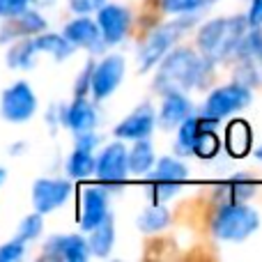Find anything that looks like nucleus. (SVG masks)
I'll return each mask as SVG.
<instances>
[{
    "label": "nucleus",
    "mask_w": 262,
    "mask_h": 262,
    "mask_svg": "<svg viewBox=\"0 0 262 262\" xmlns=\"http://www.w3.org/2000/svg\"><path fill=\"white\" fill-rule=\"evenodd\" d=\"M157 64L159 67L152 88L161 95L198 90L212 76V60L189 46H172Z\"/></svg>",
    "instance_id": "f257e3e1"
},
{
    "label": "nucleus",
    "mask_w": 262,
    "mask_h": 262,
    "mask_svg": "<svg viewBox=\"0 0 262 262\" xmlns=\"http://www.w3.org/2000/svg\"><path fill=\"white\" fill-rule=\"evenodd\" d=\"M246 28H249V21H246V16H239V14L237 16H219L203 23L198 35H195L198 53L212 60V62L228 60L235 53V46Z\"/></svg>",
    "instance_id": "f03ea898"
},
{
    "label": "nucleus",
    "mask_w": 262,
    "mask_h": 262,
    "mask_svg": "<svg viewBox=\"0 0 262 262\" xmlns=\"http://www.w3.org/2000/svg\"><path fill=\"white\" fill-rule=\"evenodd\" d=\"M260 228V214L246 203H223L212 219V235L219 242L239 244L255 235Z\"/></svg>",
    "instance_id": "7ed1b4c3"
},
{
    "label": "nucleus",
    "mask_w": 262,
    "mask_h": 262,
    "mask_svg": "<svg viewBox=\"0 0 262 262\" xmlns=\"http://www.w3.org/2000/svg\"><path fill=\"white\" fill-rule=\"evenodd\" d=\"M195 14H189V16H177L175 21H168V23H161L157 26L147 37L145 41L140 44L138 49V72H149L152 67H157V62L177 44L182 35L186 32V28L191 26V18Z\"/></svg>",
    "instance_id": "20e7f679"
},
{
    "label": "nucleus",
    "mask_w": 262,
    "mask_h": 262,
    "mask_svg": "<svg viewBox=\"0 0 262 262\" xmlns=\"http://www.w3.org/2000/svg\"><path fill=\"white\" fill-rule=\"evenodd\" d=\"M189 177V168L177 157H161L147 172V193L152 203H166L180 193V186Z\"/></svg>",
    "instance_id": "39448f33"
},
{
    "label": "nucleus",
    "mask_w": 262,
    "mask_h": 262,
    "mask_svg": "<svg viewBox=\"0 0 262 262\" xmlns=\"http://www.w3.org/2000/svg\"><path fill=\"white\" fill-rule=\"evenodd\" d=\"M251 95H253L251 88L239 81H232L221 88H214L207 95V99H205L203 115H207V118H212V120H223V118H228V115H235L251 104V99H253Z\"/></svg>",
    "instance_id": "423d86ee"
},
{
    "label": "nucleus",
    "mask_w": 262,
    "mask_h": 262,
    "mask_svg": "<svg viewBox=\"0 0 262 262\" xmlns=\"http://www.w3.org/2000/svg\"><path fill=\"white\" fill-rule=\"evenodd\" d=\"M37 95L28 81H16L9 88H5L0 97V118L5 122L23 124L30 122L37 113Z\"/></svg>",
    "instance_id": "0eeeda50"
},
{
    "label": "nucleus",
    "mask_w": 262,
    "mask_h": 262,
    "mask_svg": "<svg viewBox=\"0 0 262 262\" xmlns=\"http://www.w3.org/2000/svg\"><path fill=\"white\" fill-rule=\"evenodd\" d=\"M124 69H127V62H124L122 55L118 53H108L95 62L92 67V76H90V92L95 97V101H104L122 85L124 78Z\"/></svg>",
    "instance_id": "6e6552de"
},
{
    "label": "nucleus",
    "mask_w": 262,
    "mask_h": 262,
    "mask_svg": "<svg viewBox=\"0 0 262 262\" xmlns=\"http://www.w3.org/2000/svg\"><path fill=\"white\" fill-rule=\"evenodd\" d=\"M95 175L108 189L124 184L129 175V163H127V147L122 140L108 143L101 149L99 157H95Z\"/></svg>",
    "instance_id": "1a4fd4ad"
},
{
    "label": "nucleus",
    "mask_w": 262,
    "mask_h": 262,
    "mask_svg": "<svg viewBox=\"0 0 262 262\" xmlns=\"http://www.w3.org/2000/svg\"><path fill=\"white\" fill-rule=\"evenodd\" d=\"M74 193V186L64 177H39L32 184V207L39 214H51L64 207Z\"/></svg>",
    "instance_id": "9d476101"
},
{
    "label": "nucleus",
    "mask_w": 262,
    "mask_h": 262,
    "mask_svg": "<svg viewBox=\"0 0 262 262\" xmlns=\"http://www.w3.org/2000/svg\"><path fill=\"white\" fill-rule=\"evenodd\" d=\"M97 26L106 46H118L131 28V12L124 5L104 3L97 9Z\"/></svg>",
    "instance_id": "9b49d317"
},
{
    "label": "nucleus",
    "mask_w": 262,
    "mask_h": 262,
    "mask_svg": "<svg viewBox=\"0 0 262 262\" xmlns=\"http://www.w3.org/2000/svg\"><path fill=\"white\" fill-rule=\"evenodd\" d=\"M157 127V111L149 101H143L140 106H136L134 111L122 120L120 124H115L113 136L118 140H138V138H149Z\"/></svg>",
    "instance_id": "f8f14e48"
},
{
    "label": "nucleus",
    "mask_w": 262,
    "mask_h": 262,
    "mask_svg": "<svg viewBox=\"0 0 262 262\" xmlns=\"http://www.w3.org/2000/svg\"><path fill=\"white\" fill-rule=\"evenodd\" d=\"M62 35L67 37V41L74 49H85V51H90V53H101L106 46L97 21H92L88 14H78L74 21H69L67 26H64Z\"/></svg>",
    "instance_id": "ddd939ff"
},
{
    "label": "nucleus",
    "mask_w": 262,
    "mask_h": 262,
    "mask_svg": "<svg viewBox=\"0 0 262 262\" xmlns=\"http://www.w3.org/2000/svg\"><path fill=\"white\" fill-rule=\"evenodd\" d=\"M111 214L108 207V191L99 186H88L81 195V212H78V226L83 232H90L95 226H99Z\"/></svg>",
    "instance_id": "4468645a"
},
{
    "label": "nucleus",
    "mask_w": 262,
    "mask_h": 262,
    "mask_svg": "<svg viewBox=\"0 0 262 262\" xmlns=\"http://www.w3.org/2000/svg\"><path fill=\"white\" fill-rule=\"evenodd\" d=\"M44 255L64 262H85L90 258V246L83 235H53L46 239Z\"/></svg>",
    "instance_id": "2eb2a0df"
},
{
    "label": "nucleus",
    "mask_w": 262,
    "mask_h": 262,
    "mask_svg": "<svg viewBox=\"0 0 262 262\" xmlns=\"http://www.w3.org/2000/svg\"><path fill=\"white\" fill-rule=\"evenodd\" d=\"M49 28L46 18L41 16L37 9H23L18 16L7 18V23H3L0 28V44H9V41H16L18 37H35L39 32H44Z\"/></svg>",
    "instance_id": "dca6fc26"
},
{
    "label": "nucleus",
    "mask_w": 262,
    "mask_h": 262,
    "mask_svg": "<svg viewBox=\"0 0 262 262\" xmlns=\"http://www.w3.org/2000/svg\"><path fill=\"white\" fill-rule=\"evenodd\" d=\"M195 113L193 101L186 97V92H166L157 113V124L161 129H177V124L184 122L189 115Z\"/></svg>",
    "instance_id": "f3484780"
},
{
    "label": "nucleus",
    "mask_w": 262,
    "mask_h": 262,
    "mask_svg": "<svg viewBox=\"0 0 262 262\" xmlns=\"http://www.w3.org/2000/svg\"><path fill=\"white\" fill-rule=\"evenodd\" d=\"M97 122H99V111L88 97H74L72 104H67L62 111V127L74 134L95 129Z\"/></svg>",
    "instance_id": "a211bd4d"
},
{
    "label": "nucleus",
    "mask_w": 262,
    "mask_h": 262,
    "mask_svg": "<svg viewBox=\"0 0 262 262\" xmlns=\"http://www.w3.org/2000/svg\"><path fill=\"white\" fill-rule=\"evenodd\" d=\"M219 120H212L207 115H189L184 122L177 124V140H175V152L180 157H191L193 143L205 129H216Z\"/></svg>",
    "instance_id": "6ab92c4d"
},
{
    "label": "nucleus",
    "mask_w": 262,
    "mask_h": 262,
    "mask_svg": "<svg viewBox=\"0 0 262 262\" xmlns=\"http://www.w3.org/2000/svg\"><path fill=\"white\" fill-rule=\"evenodd\" d=\"M88 246H90V253L97 255V258H108L111 251L115 246V221L113 214L104 219L99 226H95L90 230V237H88Z\"/></svg>",
    "instance_id": "aec40b11"
},
{
    "label": "nucleus",
    "mask_w": 262,
    "mask_h": 262,
    "mask_svg": "<svg viewBox=\"0 0 262 262\" xmlns=\"http://www.w3.org/2000/svg\"><path fill=\"white\" fill-rule=\"evenodd\" d=\"M253 193H255V182L246 172H235V175L228 177L219 186V198H223V203H228V200H232V203H246Z\"/></svg>",
    "instance_id": "412c9836"
},
{
    "label": "nucleus",
    "mask_w": 262,
    "mask_h": 262,
    "mask_svg": "<svg viewBox=\"0 0 262 262\" xmlns=\"http://www.w3.org/2000/svg\"><path fill=\"white\" fill-rule=\"evenodd\" d=\"M154 161H157V154H154V147H152V143H149V138L134 140V147L127 149L129 172H134V175H147V172L152 170Z\"/></svg>",
    "instance_id": "4be33fe9"
},
{
    "label": "nucleus",
    "mask_w": 262,
    "mask_h": 262,
    "mask_svg": "<svg viewBox=\"0 0 262 262\" xmlns=\"http://www.w3.org/2000/svg\"><path fill=\"white\" fill-rule=\"evenodd\" d=\"M37 55H39V51H37L32 37H21V39H16L12 46H9V51H7V67L21 69V72L32 69L37 64Z\"/></svg>",
    "instance_id": "5701e85b"
},
{
    "label": "nucleus",
    "mask_w": 262,
    "mask_h": 262,
    "mask_svg": "<svg viewBox=\"0 0 262 262\" xmlns=\"http://www.w3.org/2000/svg\"><path fill=\"white\" fill-rule=\"evenodd\" d=\"M32 41H35L37 51L39 53H46L51 55V58H55L58 62H62V60H67L69 55L74 53V46L67 41V37L64 35H58V32H39V35L32 37Z\"/></svg>",
    "instance_id": "b1692460"
},
{
    "label": "nucleus",
    "mask_w": 262,
    "mask_h": 262,
    "mask_svg": "<svg viewBox=\"0 0 262 262\" xmlns=\"http://www.w3.org/2000/svg\"><path fill=\"white\" fill-rule=\"evenodd\" d=\"M136 226H138L140 232H147V235L161 232L163 228L170 226V209L163 207L161 203H152L149 207H145L143 212L138 214Z\"/></svg>",
    "instance_id": "393cba45"
},
{
    "label": "nucleus",
    "mask_w": 262,
    "mask_h": 262,
    "mask_svg": "<svg viewBox=\"0 0 262 262\" xmlns=\"http://www.w3.org/2000/svg\"><path fill=\"white\" fill-rule=\"evenodd\" d=\"M64 170L69 180H88L95 172V154L90 149L74 147V152L64 161Z\"/></svg>",
    "instance_id": "a878e982"
},
{
    "label": "nucleus",
    "mask_w": 262,
    "mask_h": 262,
    "mask_svg": "<svg viewBox=\"0 0 262 262\" xmlns=\"http://www.w3.org/2000/svg\"><path fill=\"white\" fill-rule=\"evenodd\" d=\"M235 81L244 83L253 90L255 85H262V49L253 58L249 60H237V69H235Z\"/></svg>",
    "instance_id": "bb28decb"
},
{
    "label": "nucleus",
    "mask_w": 262,
    "mask_h": 262,
    "mask_svg": "<svg viewBox=\"0 0 262 262\" xmlns=\"http://www.w3.org/2000/svg\"><path fill=\"white\" fill-rule=\"evenodd\" d=\"M228 149H230L235 157H244L251 149V127L242 120H235V122L228 127Z\"/></svg>",
    "instance_id": "cd10ccee"
},
{
    "label": "nucleus",
    "mask_w": 262,
    "mask_h": 262,
    "mask_svg": "<svg viewBox=\"0 0 262 262\" xmlns=\"http://www.w3.org/2000/svg\"><path fill=\"white\" fill-rule=\"evenodd\" d=\"M262 49V28H246L244 35L239 37V41H237L235 46V53H232V58L237 60H249L253 58L255 53Z\"/></svg>",
    "instance_id": "c85d7f7f"
},
{
    "label": "nucleus",
    "mask_w": 262,
    "mask_h": 262,
    "mask_svg": "<svg viewBox=\"0 0 262 262\" xmlns=\"http://www.w3.org/2000/svg\"><path fill=\"white\" fill-rule=\"evenodd\" d=\"M221 149V140H219L216 131L214 129H205L203 134L195 138L193 149H191V157H198V159H214Z\"/></svg>",
    "instance_id": "c756f323"
},
{
    "label": "nucleus",
    "mask_w": 262,
    "mask_h": 262,
    "mask_svg": "<svg viewBox=\"0 0 262 262\" xmlns=\"http://www.w3.org/2000/svg\"><path fill=\"white\" fill-rule=\"evenodd\" d=\"M41 232H44V214H39V212H32L28 216H23L16 228V237L23 239L26 244L28 242H35Z\"/></svg>",
    "instance_id": "7c9ffc66"
},
{
    "label": "nucleus",
    "mask_w": 262,
    "mask_h": 262,
    "mask_svg": "<svg viewBox=\"0 0 262 262\" xmlns=\"http://www.w3.org/2000/svg\"><path fill=\"white\" fill-rule=\"evenodd\" d=\"M161 9L175 16H189V14H198L205 7V0H159Z\"/></svg>",
    "instance_id": "2f4dec72"
},
{
    "label": "nucleus",
    "mask_w": 262,
    "mask_h": 262,
    "mask_svg": "<svg viewBox=\"0 0 262 262\" xmlns=\"http://www.w3.org/2000/svg\"><path fill=\"white\" fill-rule=\"evenodd\" d=\"M26 255V242L14 237V239L0 244V262H16Z\"/></svg>",
    "instance_id": "473e14b6"
},
{
    "label": "nucleus",
    "mask_w": 262,
    "mask_h": 262,
    "mask_svg": "<svg viewBox=\"0 0 262 262\" xmlns=\"http://www.w3.org/2000/svg\"><path fill=\"white\" fill-rule=\"evenodd\" d=\"M32 5V0H0V18H14L28 9Z\"/></svg>",
    "instance_id": "72a5a7b5"
},
{
    "label": "nucleus",
    "mask_w": 262,
    "mask_h": 262,
    "mask_svg": "<svg viewBox=\"0 0 262 262\" xmlns=\"http://www.w3.org/2000/svg\"><path fill=\"white\" fill-rule=\"evenodd\" d=\"M92 67H95V60H88L85 69L78 74L76 85H74V97H88L90 92V76H92Z\"/></svg>",
    "instance_id": "f704fd0d"
},
{
    "label": "nucleus",
    "mask_w": 262,
    "mask_h": 262,
    "mask_svg": "<svg viewBox=\"0 0 262 262\" xmlns=\"http://www.w3.org/2000/svg\"><path fill=\"white\" fill-rule=\"evenodd\" d=\"M101 138L95 134V129L90 131H81V134H74V147H81V149H90V152H95L97 147H99Z\"/></svg>",
    "instance_id": "c9c22d12"
},
{
    "label": "nucleus",
    "mask_w": 262,
    "mask_h": 262,
    "mask_svg": "<svg viewBox=\"0 0 262 262\" xmlns=\"http://www.w3.org/2000/svg\"><path fill=\"white\" fill-rule=\"evenodd\" d=\"M106 0H69V7L76 14H92L104 5Z\"/></svg>",
    "instance_id": "e433bc0d"
},
{
    "label": "nucleus",
    "mask_w": 262,
    "mask_h": 262,
    "mask_svg": "<svg viewBox=\"0 0 262 262\" xmlns=\"http://www.w3.org/2000/svg\"><path fill=\"white\" fill-rule=\"evenodd\" d=\"M246 21H249L251 28H262V0H251L249 3Z\"/></svg>",
    "instance_id": "4c0bfd02"
},
{
    "label": "nucleus",
    "mask_w": 262,
    "mask_h": 262,
    "mask_svg": "<svg viewBox=\"0 0 262 262\" xmlns=\"http://www.w3.org/2000/svg\"><path fill=\"white\" fill-rule=\"evenodd\" d=\"M28 145L26 143H16V145H12V154H23L21 149H26Z\"/></svg>",
    "instance_id": "58836bf2"
},
{
    "label": "nucleus",
    "mask_w": 262,
    "mask_h": 262,
    "mask_svg": "<svg viewBox=\"0 0 262 262\" xmlns=\"http://www.w3.org/2000/svg\"><path fill=\"white\" fill-rule=\"evenodd\" d=\"M35 5H39V7H51V5L55 3V0H32Z\"/></svg>",
    "instance_id": "ea45409f"
},
{
    "label": "nucleus",
    "mask_w": 262,
    "mask_h": 262,
    "mask_svg": "<svg viewBox=\"0 0 262 262\" xmlns=\"http://www.w3.org/2000/svg\"><path fill=\"white\" fill-rule=\"evenodd\" d=\"M5 177H7V172H5V168H0V186H3V182H5Z\"/></svg>",
    "instance_id": "a19ab883"
},
{
    "label": "nucleus",
    "mask_w": 262,
    "mask_h": 262,
    "mask_svg": "<svg viewBox=\"0 0 262 262\" xmlns=\"http://www.w3.org/2000/svg\"><path fill=\"white\" fill-rule=\"evenodd\" d=\"M255 159H258V161H262V145L258 149H255Z\"/></svg>",
    "instance_id": "79ce46f5"
},
{
    "label": "nucleus",
    "mask_w": 262,
    "mask_h": 262,
    "mask_svg": "<svg viewBox=\"0 0 262 262\" xmlns=\"http://www.w3.org/2000/svg\"><path fill=\"white\" fill-rule=\"evenodd\" d=\"M214 3V0H205V7H207V5H212Z\"/></svg>",
    "instance_id": "37998d69"
}]
</instances>
